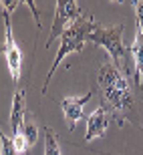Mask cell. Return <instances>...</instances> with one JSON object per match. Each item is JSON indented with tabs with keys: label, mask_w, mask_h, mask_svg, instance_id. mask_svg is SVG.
Here are the masks:
<instances>
[{
	"label": "cell",
	"mask_w": 143,
	"mask_h": 155,
	"mask_svg": "<svg viewBox=\"0 0 143 155\" xmlns=\"http://www.w3.org/2000/svg\"><path fill=\"white\" fill-rule=\"evenodd\" d=\"M123 28L125 24H117V26H101L97 22L95 30L89 35V40L95 42V45L103 46L105 51L111 54V61L117 69L123 73H135V64H133V54L129 48L123 46V40H121V35H123Z\"/></svg>",
	"instance_id": "7a4b0ae2"
},
{
	"label": "cell",
	"mask_w": 143,
	"mask_h": 155,
	"mask_svg": "<svg viewBox=\"0 0 143 155\" xmlns=\"http://www.w3.org/2000/svg\"><path fill=\"white\" fill-rule=\"evenodd\" d=\"M133 54V64H135V83L143 93V30L137 28L135 32V42L131 46Z\"/></svg>",
	"instance_id": "9c48e42d"
},
{
	"label": "cell",
	"mask_w": 143,
	"mask_h": 155,
	"mask_svg": "<svg viewBox=\"0 0 143 155\" xmlns=\"http://www.w3.org/2000/svg\"><path fill=\"white\" fill-rule=\"evenodd\" d=\"M24 111H26V101H24V89H18L12 97V109H10V127L12 135H22L24 127Z\"/></svg>",
	"instance_id": "ba28073f"
},
{
	"label": "cell",
	"mask_w": 143,
	"mask_h": 155,
	"mask_svg": "<svg viewBox=\"0 0 143 155\" xmlns=\"http://www.w3.org/2000/svg\"><path fill=\"white\" fill-rule=\"evenodd\" d=\"M22 135L26 137L28 145H35V143H36V139H38V129H36V125L32 123V121H24Z\"/></svg>",
	"instance_id": "7c38bea8"
},
{
	"label": "cell",
	"mask_w": 143,
	"mask_h": 155,
	"mask_svg": "<svg viewBox=\"0 0 143 155\" xmlns=\"http://www.w3.org/2000/svg\"><path fill=\"white\" fill-rule=\"evenodd\" d=\"M91 97H93V91L85 93L83 97H67V99H63V101H61L65 119H67V125H69L71 131L77 127L79 119L83 117V107H85V103H89V101H91Z\"/></svg>",
	"instance_id": "8992f818"
},
{
	"label": "cell",
	"mask_w": 143,
	"mask_h": 155,
	"mask_svg": "<svg viewBox=\"0 0 143 155\" xmlns=\"http://www.w3.org/2000/svg\"><path fill=\"white\" fill-rule=\"evenodd\" d=\"M135 12H137V28L143 30V0L135 2Z\"/></svg>",
	"instance_id": "5bb4252c"
},
{
	"label": "cell",
	"mask_w": 143,
	"mask_h": 155,
	"mask_svg": "<svg viewBox=\"0 0 143 155\" xmlns=\"http://www.w3.org/2000/svg\"><path fill=\"white\" fill-rule=\"evenodd\" d=\"M45 155H61L57 135L51 127H45Z\"/></svg>",
	"instance_id": "30bf717a"
},
{
	"label": "cell",
	"mask_w": 143,
	"mask_h": 155,
	"mask_svg": "<svg viewBox=\"0 0 143 155\" xmlns=\"http://www.w3.org/2000/svg\"><path fill=\"white\" fill-rule=\"evenodd\" d=\"M81 14H83V10H81V6L77 4V2H73V0H57L55 20H52L51 35H48V40H46V48L63 35L77 18H81Z\"/></svg>",
	"instance_id": "5b68a950"
},
{
	"label": "cell",
	"mask_w": 143,
	"mask_h": 155,
	"mask_svg": "<svg viewBox=\"0 0 143 155\" xmlns=\"http://www.w3.org/2000/svg\"><path fill=\"white\" fill-rule=\"evenodd\" d=\"M14 147H16L18 153H24V151L28 149V141H26V137H24V135H16V137H14Z\"/></svg>",
	"instance_id": "4fadbf2b"
},
{
	"label": "cell",
	"mask_w": 143,
	"mask_h": 155,
	"mask_svg": "<svg viewBox=\"0 0 143 155\" xmlns=\"http://www.w3.org/2000/svg\"><path fill=\"white\" fill-rule=\"evenodd\" d=\"M18 2H2V18H4V57L8 63V71L14 81L20 79V69H22V54L18 51L14 36H12V22H10V10L16 6Z\"/></svg>",
	"instance_id": "277c9868"
},
{
	"label": "cell",
	"mask_w": 143,
	"mask_h": 155,
	"mask_svg": "<svg viewBox=\"0 0 143 155\" xmlns=\"http://www.w3.org/2000/svg\"><path fill=\"white\" fill-rule=\"evenodd\" d=\"M107 127H109V111L101 105V107H97L91 115L87 117L85 139L87 141H93V139H97V137H103L105 133H107Z\"/></svg>",
	"instance_id": "52a82bcc"
},
{
	"label": "cell",
	"mask_w": 143,
	"mask_h": 155,
	"mask_svg": "<svg viewBox=\"0 0 143 155\" xmlns=\"http://www.w3.org/2000/svg\"><path fill=\"white\" fill-rule=\"evenodd\" d=\"M95 26H97V22L93 20V16H85V18L81 16L61 35V46H58V52H57V57H55V61H52V67H51V71H48V75H46L42 93H46V87L51 83L52 75L57 73L61 61H63L67 54H71V52H81L83 51V46H85V42L89 40V35L95 30Z\"/></svg>",
	"instance_id": "3957f363"
},
{
	"label": "cell",
	"mask_w": 143,
	"mask_h": 155,
	"mask_svg": "<svg viewBox=\"0 0 143 155\" xmlns=\"http://www.w3.org/2000/svg\"><path fill=\"white\" fill-rule=\"evenodd\" d=\"M97 85L99 91H101L103 107L107 111H111V115L117 119L119 125H123V119L133 109V95L125 77L121 75V71L113 63H105L99 69Z\"/></svg>",
	"instance_id": "6da1fadb"
},
{
	"label": "cell",
	"mask_w": 143,
	"mask_h": 155,
	"mask_svg": "<svg viewBox=\"0 0 143 155\" xmlns=\"http://www.w3.org/2000/svg\"><path fill=\"white\" fill-rule=\"evenodd\" d=\"M0 155H18L16 147H14V139L6 137L2 129H0Z\"/></svg>",
	"instance_id": "8fae6325"
}]
</instances>
